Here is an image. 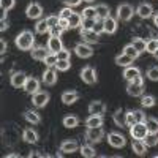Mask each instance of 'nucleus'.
I'll return each instance as SVG.
<instances>
[{
    "instance_id": "1",
    "label": "nucleus",
    "mask_w": 158,
    "mask_h": 158,
    "mask_svg": "<svg viewBox=\"0 0 158 158\" xmlns=\"http://www.w3.org/2000/svg\"><path fill=\"white\" fill-rule=\"evenodd\" d=\"M15 44L19 48V51H32L35 46V36L30 30H22L15 38Z\"/></svg>"
},
{
    "instance_id": "2",
    "label": "nucleus",
    "mask_w": 158,
    "mask_h": 158,
    "mask_svg": "<svg viewBox=\"0 0 158 158\" xmlns=\"http://www.w3.org/2000/svg\"><path fill=\"white\" fill-rule=\"evenodd\" d=\"M127 94L130 97H142L144 94V79L142 76H138L135 79H131V81H128V85H127Z\"/></svg>"
},
{
    "instance_id": "3",
    "label": "nucleus",
    "mask_w": 158,
    "mask_h": 158,
    "mask_svg": "<svg viewBox=\"0 0 158 158\" xmlns=\"http://www.w3.org/2000/svg\"><path fill=\"white\" fill-rule=\"evenodd\" d=\"M135 13H136V10L130 3H120L117 6V19H120L123 22H128L131 18H133Z\"/></svg>"
},
{
    "instance_id": "4",
    "label": "nucleus",
    "mask_w": 158,
    "mask_h": 158,
    "mask_svg": "<svg viewBox=\"0 0 158 158\" xmlns=\"http://www.w3.org/2000/svg\"><path fill=\"white\" fill-rule=\"evenodd\" d=\"M130 135H131V138H133V139H139V141H142L144 138L149 135V130H147L146 122H144V123L136 122L135 125H131V127H130Z\"/></svg>"
},
{
    "instance_id": "5",
    "label": "nucleus",
    "mask_w": 158,
    "mask_h": 158,
    "mask_svg": "<svg viewBox=\"0 0 158 158\" xmlns=\"http://www.w3.org/2000/svg\"><path fill=\"white\" fill-rule=\"evenodd\" d=\"M84 136L90 144H95V142H100L104 138V130L101 127H89Z\"/></svg>"
},
{
    "instance_id": "6",
    "label": "nucleus",
    "mask_w": 158,
    "mask_h": 158,
    "mask_svg": "<svg viewBox=\"0 0 158 158\" xmlns=\"http://www.w3.org/2000/svg\"><path fill=\"white\" fill-rule=\"evenodd\" d=\"M49 98H51L49 92H46V90H38L36 94L32 95V104H33L35 108H44L46 104L49 103Z\"/></svg>"
},
{
    "instance_id": "7",
    "label": "nucleus",
    "mask_w": 158,
    "mask_h": 158,
    "mask_svg": "<svg viewBox=\"0 0 158 158\" xmlns=\"http://www.w3.org/2000/svg\"><path fill=\"white\" fill-rule=\"evenodd\" d=\"M108 142L114 149H122V147L127 146V138L120 133H117V131H111V133L108 135Z\"/></svg>"
},
{
    "instance_id": "8",
    "label": "nucleus",
    "mask_w": 158,
    "mask_h": 158,
    "mask_svg": "<svg viewBox=\"0 0 158 158\" xmlns=\"http://www.w3.org/2000/svg\"><path fill=\"white\" fill-rule=\"evenodd\" d=\"M81 79H82L85 84H89V85L95 84V82L98 81L97 70H95L94 67H90V65H87V67H84V68L81 70Z\"/></svg>"
},
{
    "instance_id": "9",
    "label": "nucleus",
    "mask_w": 158,
    "mask_h": 158,
    "mask_svg": "<svg viewBox=\"0 0 158 158\" xmlns=\"http://www.w3.org/2000/svg\"><path fill=\"white\" fill-rule=\"evenodd\" d=\"M74 54L79 57V59H89L94 56V49H92V46L89 43H77L74 46Z\"/></svg>"
},
{
    "instance_id": "10",
    "label": "nucleus",
    "mask_w": 158,
    "mask_h": 158,
    "mask_svg": "<svg viewBox=\"0 0 158 158\" xmlns=\"http://www.w3.org/2000/svg\"><path fill=\"white\" fill-rule=\"evenodd\" d=\"M25 16H27L29 19H41V16H43L41 5L36 3V2H32L27 6V10H25Z\"/></svg>"
},
{
    "instance_id": "11",
    "label": "nucleus",
    "mask_w": 158,
    "mask_h": 158,
    "mask_svg": "<svg viewBox=\"0 0 158 158\" xmlns=\"http://www.w3.org/2000/svg\"><path fill=\"white\" fill-rule=\"evenodd\" d=\"M27 74H25L24 71H15L11 76H10V82H11V85L15 87V89H21V87H24V84H25V81H27Z\"/></svg>"
},
{
    "instance_id": "12",
    "label": "nucleus",
    "mask_w": 158,
    "mask_h": 158,
    "mask_svg": "<svg viewBox=\"0 0 158 158\" xmlns=\"http://www.w3.org/2000/svg\"><path fill=\"white\" fill-rule=\"evenodd\" d=\"M22 89H24V92L27 95H33V94H36V92L40 90V81L36 77H33V76H29Z\"/></svg>"
},
{
    "instance_id": "13",
    "label": "nucleus",
    "mask_w": 158,
    "mask_h": 158,
    "mask_svg": "<svg viewBox=\"0 0 158 158\" xmlns=\"http://www.w3.org/2000/svg\"><path fill=\"white\" fill-rule=\"evenodd\" d=\"M81 38H82V41L84 43H89V44H97L98 43V38L100 35L95 33L92 29H81Z\"/></svg>"
},
{
    "instance_id": "14",
    "label": "nucleus",
    "mask_w": 158,
    "mask_h": 158,
    "mask_svg": "<svg viewBox=\"0 0 158 158\" xmlns=\"http://www.w3.org/2000/svg\"><path fill=\"white\" fill-rule=\"evenodd\" d=\"M136 15L141 19H149L153 15V6L150 3H139V6L136 8Z\"/></svg>"
},
{
    "instance_id": "15",
    "label": "nucleus",
    "mask_w": 158,
    "mask_h": 158,
    "mask_svg": "<svg viewBox=\"0 0 158 158\" xmlns=\"http://www.w3.org/2000/svg\"><path fill=\"white\" fill-rule=\"evenodd\" d=\"M106 112V104L103 101L97 100V101H92L89 104V114H95V115H103Z\"/></svg>"
},
{
    "instance_id": "16",
    "label": "nucleus",
    "mask_w": 158,
    "mask_h": 158,
    "mask_svg": "<svg viewBox=\"0 0 158 158\" xmlns=\"http://www.w3.org/2000/svg\"><path fill=\"white\" fill-rule=\"evenodd\" d=\"M57 79H59L57 71L52 70V68H48V70L43 73V82H44L46 85H56V84H57Z\"/></svg>"
},
{
    "instance_id": "17",
    "label": "nucleus",
    "mask_w": 158,
    "mask_h": 158,
    "mask_svg": "<svg viewBox=\"0 0 158 158\" xmlns=\"http://www.w3.org/2000/svg\"><path fill=\"white\" fill-rule=\"evenodd\" d=\"M30 52H32V59H33V60L44 62V59H46L48 54H49V49H48V48H43V46H36V48H33Z\"/></svg>"
},
{
    "instance_id": "18",
    "label": "nucleus",
    "mask_w": 158,
    "mask_h": 158,
    "mask_svg": "<svg viewBox=\"0 0 158 158\" xmlns=\"http://www.w3.org/2000/svg\"><path fill=\"white\" fill-rule=\"evenodd\" d=\"M77 149H79V144L74 139H67L60 144V152H63V153H73Z\"/></svg>"
},
{
    "instance_id": "19",
    "label": "nucleus",
    "mask_w": 158,
    "mask_h": 158,
    "mask_svg": "<svg viewBox=\"0 0 158 158\" xmlns=\"http://www.w3.org/2000/svg\"><path fill=\"white\" fill-rule=\"evenodd\" d=\"M46 48L49 49V52H52V54H57L59 51L63 49L62 40H60V38H56V36H51V38L48 40V46H46Z\"/></svg>"
},
{
    "instance_id": "20",
    "label": "nucleus",
    "mask_w": 158,
    "mask_h": 158,
    "mask_svg": "<svg viewBox=\"0 0 158 158\" xmlns=\"http://www.w3.org/2000/svg\"><path fill=\"white\" fill-rule=\"evenodd\" d=\"M103 25H104V33L112 35V33L117 32V19L112 18V16H109V18H106V19H103Z\"/></svg>"
},
{
    "instance_id": "21",
    "label": "nucleus",
    "mask_w": 158,
    "mask_h": 158,
    "mask_svg": "<svg viewBox=\"0 0 158 158\" xmlns=\"http://www.w3.org/2000/svg\"><path fill=\"white\" fill-rule=\"evenodd\" d=\"M112 118H114V123L120 128H125L128 127L127 125V112H123L122 109H117L114 114H112Z\"/></svg>"
},
{
    "instance_id": "22",
    "label": "nucleus",
    "mask_w": 158,
    "mask_h": 158,
    "mask_svg": "<svg viewBox=\"0 0 158 158\" xmlns=\"http://www.w3.org/2000/svg\"><path fill=\"white\" fill-rule=\"evenodd\" d=\"M133 57H130V56H127V54H118V56H115V59H114V62H115V65L117 67H123V68H127V67H131V63H133Z\"/></svg>"
},
{
    "instance_id": "23",
    "label": "nucleus",
    "mask_w": 158,
    "mask_h": 158,
    "mask_svg": "<svg viewBox=\"0 0 158 158\" xmlns=\"http://www.w3.org/2000/svg\"><path fill=\"white\" fill-rule=\"evenodd\" d=\"M79 100V94L76 90H67L62 94V103L63 104H73Z\"/></svg>"
},
{
    "instance_id": "24",
    "label": "nucleus",
    "mask_w": 158,
    "mask_h": 158,
    "mask_svg": "<svg viewBox=\"0 0 158 158\" xmlns=\"http://www.w3.org/2000/svg\"><path fill=\"white\" fill-rule=\"evenodd\" d=\"M22 139L27 142V144H35L38 141V133L33 128H25L24 133H22Z\"/></svg>"
},
{
    "instance_id": "25",
    "label": "nucleus",
    "mask_w": 158,
    "mask_h": 158,
    "mask_svg": "<svg viewBox=\"0 0 158 158\" xmlns=\"http://www.w3.org/2000/svg\"><path fill=\"white\" fill-rule=\"evenodd\" d=\"M24 118H25L29 123H32V125L41 123V117H40V114H38L36 111H32V109H29V111L24 112Z\"/></svg>"
},
{
    "instance_id": "26",
    "label": "nucleus",
    "mask_w": 158,
    "mask_h": 158,
    "mask_svg": "<svg viewBox=\"0 0 158 158\" xmlns=\"http://www.w3.org/2000/svg\"><path fill=\"white\" fill-rule=\"evenodd\" d=\"M131 149H133V152H135L136 155H139V156L146 155V152H147L146 142H144V141H139V139H135V141H133V144H131Z\"/></svg>"
},
{
    "instance_id": "27",
    "label": "nucleus",
    "mask_w": 158,
    "mask_h": 158,
    "mask_svg": "<svg viewBox=\"0 0 158 158\" xmlns=\"http://www.w3.org/2000/svg\"><path fill=\"white\" fill-rule=\"evenodd\" d=\"M127 81H131V79H135V77H138V76H141V70L138 68V67H127L125 70H123V74H122Z\"/></svg>"
},
{
    "instance_id": "28",
    "label": "nucleus",
    "mask_w": 158,
    "mask_h": 158,
    "mask_svg": "<svg viewBox=\"0 0 158 158\" xmlns=\"http://www.w3.org/2000/svg\"><path fill=\"white\" fill-rule=\"evenodd\" d=\"M95 10H97L98 19H101V21L111 16V10H109V6H108L106 3H98V5L95 6Z\"/></svg>"
},
{
    "instance_id": "29",
    "label": "nucleus",
    "mask_w": 158,
    "mask_h": 158,
    "mask_svg": "<svg viewBox=\"0 0 158 158\" xmlns=\"http://www.w3.org/2000/svg\"><path fill=\"white\" fill-rule=\"evenodd\" d=\"M85 127H103V115H95V114H90L85 118Z\"/></svg>"
},
{
    "instance_id": "30",
    "label": "nucleus",
    "mask_w": 158,
    "mask_h": 158,
    "mask_svg": "<svg viewBox=\"0 0 158 158\" xmlns=\"http://www.w3.org/2000/svg\"><path fill=\"white\" fill-rule=\"evenodd\" d=\"M82 15H79V13H73V15L68 18V25H70V29H77V27H81L82 25Z\"/></svg>"
},
{
    "instance_id": "31",
    "label": "nucleus",
    "mask_w": 158,
    "mask_h": 158,
    "mask_svg": "<svg viewBox=\"0 0 158 158\" xmlns=\"http://www.w3.org/2000/svg\"><path fill=\"white\" fill-rule=\"evenodd\" d=\"M49 30H51V27H49L48 21L46 19H38V22L35 25V32L40 33V35H43V33H48Z\"/></svg>"
},
{
    "instance_id": "32",
    "label": "nucleus",
    "mask_w": 158,
    "mask_h": 158,
    "mask_svg": "<svg viewBox=\"0 0 158 158\" xmlns=\"http://www.w3.org/2000/svg\"><path fill=\"white\" fill-rule=\"evenodd\" d=\"M146 125H147V130H149L150 135H158V118H155V117H147Z\"/></svg>"
},
{
    "instance_id": "33",
    "label": "nucleus",
    "mask_w": 158,
    "mask_h": 158,
    "mask_svg": "<svg viewBox=\"0 0 158 158\" xmlns=\"http://www.w3.org/2000/svg\"><path fill=\"white\" fill-rule=\"evenodd\" d=\"M62 122L65 128H76L79 125V118L76 115H67V117H63Z\"/></svg>"
},
{
    "instance_id": "34",
    "label": "nucleus",
    "mask_w": 158,
    "mask_h": 158,
    "mask_svg": "<svg viewBox=\"0 0 158 158\" xmlns=\"http://www.w3.org/2000/svg\"><path fill=\"white\" fill-rule=\"evenodd\" d=\"M155 103H156V100L153 95H142L141 97V106L142 108H153Z\"/></svg>"
},
{
    "instance_id": "35",
    "label": "nucleus",
    "mask_w": 158,
    "mask_h": 158,
    "mask_svg": "<svg viewBox=\"0 0 158 158\" xmlns=\"http://www.w3.org/2000/svg\"><path fill=\"white\" fill-rule=\"evenodd\" d=\"M79 150H81V155H82V156H85V158H94V156L97 155L95 149L92 147L90 144H85V146H81V147H79Z\"/></svg>"
},
{
    "instance_id": "36",
    "label": "nucleus",
    "mask_w": 158,
    "mask_h": 158,
    "mask_svg": "<svg viewBox=\"0 0 158 158\" xmlns=\"http://www.w3.org/2000/svg\"><path fill=\"white\" fill-rule=\"evenodd\" d=\"M122 52H123V54H127V56H130V57H133L135 60H136V59L141 56L139 52L136 51V48H135L133 44H131V43H130V44H127V46L123 48V51H122Z\"/></svg>"
},
{
    "instance_id": "37",
    "label": "nucleus",
    "mask_w": 158,
    "mask_h": 158,
    "mask_svg": "<svg viewBox=\"0 0 158 158\" xmlns=\"http://www.w3.org/2000/svg\"><path fill=\"white\" fill-rule=\"evenodd\" d=\"M82 18H87V19H98V15H97V10L95 6H87L82 10Z\"/></svg>"
},
{
    "instance_id": "38",
    "label": "nucleus",
    "mask_w": 158,
    "mask_h": 158,
    "mask_svg": "<svg viewBox=\"0 0 158 158\" xmlns=\"http://www.w3.org/2000/svg\"><path fill=\"white\" fill-rule=\"evenodd\" d=\"M146 52H149V54H156V52H158V41H156V40H149V41L146 43Z\"/></svg>"
},
{
    "instance_id": "39",
    "label": "nucleus",
    "mask_w": 158,
    "mask_h": 158,
    "mask_svg": "<svg viewBox=\"0 0 158 158\" xmlns=\"http://www.w3.org/2000/svg\"><path fill=\"white\" fill-rule=\"evenodd\" d=\"M131 44H133L136 48V51L139 52V54H142V52H146V41H144L142 38H133V41H131Z\"/></svg>"
},
{
    "instance_id": "40",
    "label": "nucleus",
    "mask_w": 158,
    "mask_h": 158,
    "mask_svg": "<svg viewBox=\"0 0 158 158\" xmlns=\"http://www.w3.org/2000/svg\"><path fill=\"white\" fill-rule=\"evenodd\" d=\"M56 68L57 71H68L71 68V60H57Z\"/></svg>"
},
{
    "instance_id": "41",
    "label": "nucleus",
    "mask_w": 158,
    "mask_h": 158,
    "mask_svg": "<svg viewBox=\"0 0 158 158\" xmlns=\"http://www.w3.org/2000/svg\"><path fill=\"white\" fill-rule=\"evenodd\" d=\"M57 60H59L57 54H52V52H49V54H48V57L44 59V65H46L48 68H52V67H56Z\"/></svg>"
},
{
    "instance_id": "42",
    "label": "nucleus",
    "mask_w": 158,
    "mask_h": 158,
    "mask_svg": "<svg viewBox=\"0 0 158 158\" xmlns=\"http://www.w3.org/2000/svg\"><path fill=\"white\" fill-rule=\"evenodd\" d=\"M142 141L146 142V146H147V147H155L156 144H158V135H150V133H149Z\"/></svg>"
},
{
    "instance_id": "43",
    "label": "nucleus",
    "mask_w": 158,
    "mask_h": 158,
    "mask_svg": "<svg viewBox=\"0 0 158 158\" xmlns=\"http://www.w3.org/2000/svg\"><path fill=\"white\" fill-rule=\"evenodd\" d=\"M146 76L150 79V81H153V82H158V67H156V65H153V67H150V68L147 70Z\"/></svg>"
},
{
    "instance_id": "44",
    "label": "nucleus",
    "mask_w": 158,
    "mask_h": 158,
    "mask_svg": "<svg viewBox=\"0 0 158 158\" xmlns=\"http://www.w3.org/2000/svg\"><path fill=\"white\" fill-rule=\"evenodd\" d=\"M16 5V0H0V6H2L3 13H6L8 10H11Z\"/></svg>"
},
{
    "instance_id": "45",
    "label": "nucleus",
    "mask_w": 158,
    "mask_h": 158,
    "mask_svg": "<svg viewBox=\"0 0 158 158\" xmlns=\"http://www.w3.org/2000/svg\"><path fill=\"white\" fill-rule=\"evenodd\" d=\"M57 57H59V60H70L71 59V52H70V49H62V51H59L57 52Z\"/></svg>"
},
{
    "instance_id": "46",
    "label": "nucleus",
    "mask_w": 158,
    "mask_h": 158,
    "mask_svg": "<svg viewBox=\"0 0 158 158\" xmlns=\"http://www.w3.org/2000/svg\"><path fill=\"white\" fill-rule=\"evenodd\" d=\"M98 19H87V18H84L82 19V25H81V27L82 29H94V25H95V22H97Z\"/></svg>"
},
{
    "instance_id": "47",
    "label": "nucleus",
    "mask_w": 158,
    "mask_h": 158,
    "mask_svg": "<svg viewBox=\"0 0 158 158\" xmlns=\"http://www.w3.org/2000/svg\"><path fill=\"white\" fill-rule=\"evenodd\" d=\"M135 118H136V122H141V123H144V122L147 120V117H146V112H144V111H141V109L135 111Z\"/></svg>"
},
{
    "instance_id": "48",
    "label": "nucleus",
    "mask_w": 158,
    "mask_h": 158,
    "mask_svg": "<svg viewBox=\"0 0 158 158\" xmlns=\"http://www.w3.org/2000/svg\"><path fill=\"white\" fill-rule=\"evenodd\" d=\"M73 13H74V11H73L70 6H65V8H62V10H60V15H59V16H60V18H63V19H68V18L73 15Z\"/></svg>"
},
{
    "instance_id": "49",
    "label": "nucleus",
    "mask_w": 158,
    "mask_h": 158,
    "mask_svg": "<svg viewBox=\"0 0 158 158\" xmlns=\"http://www.w3.org/2000/svg\"><path fill=\"white\" fill-rule=\"evenodd\" d=\"M59 16H56V15H51V16H48L46 18V21H48V24H49V27L52 29V27H56V25L59 24Z\"/></svg>"
},
{
    "instance_id": "50",
    "label": "nucleus",
    "mask_w": 158,
    "mask_h": 158,
    "mask_svg": "<svg viewBox=\"0 0 158 158\" xmlns=\"http://www.w3.org/2000/svg\"><path fill=\"white\" fill-rule=\"evenodd\" d=\"M136 123V118H135V111H127V125L131 127Z\"/></svg>"
},
{
    "instance_id": "51",
    "label": "nucleus",
    "mask_w": 158,
    "mask_h": 158,
    "mask_svg": "<svg viewBox=\"0 0 158 158\" xmlns=\"http://www.w3.org/2000/svg\"><path fill=\"white\" fill-rule=\"evenodd\" d=\"M92 30H94L95 33H98V35H100V33H104V25H103V21H97Z\"/></svg>"
},
{
    "instance_id": "52",
    "label": "nucleus",
    "mask_w": 158,
    "mask_h": 158,
    "mask_svg": "<svg viewBox=\"0 0 158 158\" xmlns=\"http://www.w3.org/2000/svg\"><path fill=\"white\" fill-rule=\"evenodd\" d=\"M62 33H63V30L59 27V25H56V27H52V29L49 30V35H51V36H56V38H60Z\"/></svg>"
},
{
    "instance_id": "53",
    "label": "nucleus",
    "mask_w": 158,
    "mask_h": 158,
    "mask_svg": "<svg viewBox=\"0 0 158 158\" xmlns=\"http://www.w3.org/2000/svg\"><path fill=\"white\" fill-rule=\"evenodd\" d=\"M59 18H60V16H59ZM57 25H59V27H60L63 32L70 29V25H68V19H63V18H60V19H59V24H57Z\"/></svg>"
},
{
    "instance_id": "54",
    "label": "nucleus",
    "mask_w": 158,
    "mask_h": 158,
    "mask_svg": "<svg viewBox=\"0 0 158 158\" xmlns=\"http://www.w3.org/2000/svg\"><path fill=\"white\" fill-rule=\"evenodd\" d=\"M8 27H10V21H8V19H6V16L3 15V16H2V21H0V30L5 32Z\"/></svg>"
},
{
    "instance_id": "55",
    "label": "nucleus",
    "mask_w": 158,
    "mask_h": 158,
    "mask_svg": "<svg viewBox=\"0 0 158 158\" xmlns=\"http://www.w3.org/2000/svg\"><path fill=\"white\" fill-rule=\"evenodd\" d=\"M65 5L73 8V6H77V5H81V2H84V0H63Z\"/></svg>"
},
{
    "instance_id": "56",
    "label": "nucleus",
    "mask_w": 158,
    "mask_h": 158,
    "mask_svg": "<svg viewBox=\"0 0 158 158\" xmlns=\"http://www.w3.org/2000/svg\"><path fill=\"white\" fill-rule=\"evenodd\" d=\"M6 48H8L6 41H5V40H2V41H0V54H2V56L6 52Z\"/></svg>"
},
{
    "instance_id": "57",
    "label": "nucleus",
    "mask_w": 158,
    "mask_h": 158,
    "mask_svg": "<svg viewBox=\"0 0 158 158\" xmlns=\"http://www.w3.org/2000/svg\"><path fill=\"white\" fill-rule=\"evenodd\" d=\"M153 24L158 27V13H155V15H153Z\"/></svg>"
},
{
    "instance_id": "58",
    "label": "nucleus",
    "mask_w": 158,
    "mask_h": 158,
    "mask_svg": "<svg viewBox=\"0 0 158 158\" xmlns=\"http://www.w3.org/2000/svg\"><path fill=\"white\" fill-rule=\"evenodd\" d=\"M8 158H19V155L18 153H10V155H6Z\"/></svg>"
},
{
    "instance_id": "59",
    "label": "nucleus",
    "mask_w": 158,
    "mask_h": 158,
    "mask_svg": "<svg viewBox=\"0 0 158 158\" xmlns=\"http://www.w3.org/2000/svg\"><path fill=\"white\" fill-rule=\"evenodd\" d=\"M84 2H89L90 3V2H94V0H84Z\"/></svg>"
},
{
    "instance_id": "60",
    "label": "nucleus",
    "mask_w": 158,
    "mask_h": 158,
    "mask_svg": "<svg viewBox=\"0 0 158 158\" xmlns=\"http://www.w3.org/2000/svg\"><path fill=\"white\" fill-rule=\"evenodd\" d=\"M156 41H158V40H156Z\"/></svg>"
}]
</instances>
